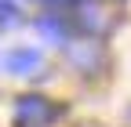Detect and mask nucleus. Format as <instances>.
<instances>
[{
  "label": "nucleus",
  "mask_w": 131,
  "mask_h": 127,
  "mask_svg": "<svg viewBox=\"0 0 131 127\" xmlns=\"http://www.w3.org/2000/svg\"><path fill=\"white\" fill-rule=\"evenodd\" d=\"M37 29H40L51 44H62V47L69 44V29H66V22L58 18V15H40V18H37Z\"/></svg>",
  "instance_id": "nucleus-4"
},
{
  "label": "nucleus",
  "mask_w": 131,
  "mask_h": 127,
  "mask_svg": "<svg viewBox=\"0 0 131 127\" xmlns=\"http://www.w3.org/2000/svg\"><path fill=\"white\" fill-rule=\"evenodd\" d=\"M66 58H69L80 73H95L102 66V47L95 40H73V44H66Z\"/></svg>",
  "instance_id": "nucleus-2"
},
{
  "label": "nucleus",
  "mask_w": 131,
  "mask_h": 127,
  "mask_svg": "<svg viewBox=\"0 0 131 127\" xmlns=\"http://www.w3.org/2000/svg\"><path fill=\"white\" fill-rule=\"evenodd\" d=\"M62 116V105L40 98V94H22L15 102V123L18 127H47Z\"/></svg>",
  "instance_id": "nucleus-1"
},
{
  "label": "nucleus",
  "mask_w": 131,
  "mask_h": 127,
  "mask_svg": "<svg viewBox=\"0 0 131 127\" xmlns=\"http://www.w3.org/2000/svg\"><path fill=\"white\" fill-rule=\"evenodd\" d=\"M4 69L15 73V76H29L40 69V51H33V47H15V51L4 55Z\"/></svg>",
  "instance_id": "nucleus-3"
},
{
  "label": "nucleus",
  "mask_w": 131,
  "mask_h": 127,
  "mask_svg": "<svg viewBox=\"0 0 131 127\" xmlns=\"http://www.w3.org/2000/svg\"><path fill=\"white\" fill-rule=\"evenodd\" d=\"M47 4H58V0H47Z\"/></svg>",
  "instance_id": "nucleus-5"
}]
</instances>
